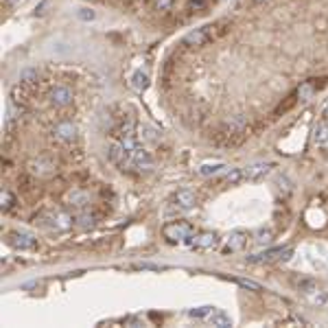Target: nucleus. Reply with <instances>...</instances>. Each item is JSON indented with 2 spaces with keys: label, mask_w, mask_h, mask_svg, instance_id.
I'll return each mask as SVG.
<instances>
[{
  "label": "nucleus",
  "mask_w": 328,
  "mask_h": 328,
  "mask_svg": "<svg viewBox=\"0 0 328 328\" xmlns=\"http://www.w3.org/2000/svg\"><path fill=\"white\" fill-rule=\"evenodd\" d=\"M75 223H77V226H81V228H90V226H94V217L87 215V212H83V215H77L75 217Z\"/></svg>",
  "instance_id": "nucleus-29"
},
{
  "label": "nucleus",
  "mask_w": 328,
  "mask_h": 328,
  "mask_svg": "<svg viewBox=\"0 0 328 328\" xmlns=\"http://www.w3.org/2000/svg\"><path fill=\"white\" fill-rule=\"evenodd\" d=\"M193 226L186 221H171L162 228V234L164 239H168L171 243H177V241H186L188 237H193Z\"/></svg>",
  "instance_id": "nucleus-6"
},
{
  "label": "nucleus",
  "mask_w": 328,
  "mask_h": 328,
  "mask_svg": "<svg viewBox=\"0 0 328 328\" xmlns=\"http://www.w3.org/2000/svg\"><path fill=\"white\" fill-rule=\"evenodd\" d=\"M7 243H9L15 251H37V247H40V243H37V239L33 237V234L20 232V230H13V232H9Z\"/></svg>",
  "instance_id": "nucleus-5"
},
{
  "label": "nucleus",
  "mask_w": 328,
  "mask_h": 328,
  "mask_svg": "<svg viewBox=\"0 0 328 328\" xmlns=\"http://www.w3.org/2000/svg\"><path fill=\"white\" fill-rule=\"evenodd\" d=\"M13 206H15V195L11 190H2L0 193V208H2V212L13 210Z\"/></svg>",
  "instance_id": "nucleus-22"
},
{
  "label": "nucleus",
  "mask_w": 328,
  "mask_h": 328,
  "mask_svg": "<svg viewBox=\"0 0 328 328\" xmlns=\"http://www.w3.org/2000/svg\"><path fill=\"white\" fill-rule=\"evenodd\" d=\"M223 168V164L221 162H208V164H204V166L199 168V173L201 175H215V173H219Z\"/></svg>",
  "instance_id": "nucleus-28"
},
{
  "label": "nucleus",
  "mask_w": 328,
  "mask_h": 328,
  "mask_svg": "<svg viewBox=\"0 0 328 328\" xmlns=\"http://www.w3.org/2000/svg\"><path fill=\"white\" fill-rule=\"evenodd\" d=\"M66 204L70 208H85L90 204V193L83 188H73L68 195H66Z\"/></svg>",
  "instance_id": "nucleus-14"
},
{
  "label": "nucleus",
  "mask_w": 328,
  "mask_h": 328,
  "mask_svg": "<svg viewBox=\"0 0 328 328\" xmlns=\"http://www.w3.org/2000/svg\"><path fill=\"white\" fill-rule=\"evenodd\" d=\"M293 254V249L289 247H276V249H269V251H262V254H256V256H249L247 262H273V260H289Z\"/></svg>",
  "instance_id": "nucleus-9"
},
{
  "label": "nucleus",
  "mask_w": 328,
  "mask_h": 328,
  "mask_svg": "<svg viewBox=\"0 0 328 328\" xmlns=\"http://www.w3.org/2000/svg\"><path fill=\"white\" fill-rule=\"evenodd\" d=\"M243 179H245V173H243V168H230V171H228L226 175H223V179H221V182H223V184H230V186H232V184H239V182H243Z\"/></svg>",
  "instance_id": "nucleus-21"
},
{
  "label": "nucleus",
  "mask_w": 328,
  "mask_h": 328,
  "mask_svg": "<svg viewBox=\"0 0 328 328\" xmlns=\"http://www.w3.org/2000/svg\"><path fill=\"white\" fill-rule=\"evenodd\" d=\"M204 4H206V0H190V7L193 9H204Z\"/></svg>",
  "instance_id": "nucleus-34"
},
{
  "label": "nucleus",
  "mask_w": 328,
  "mask_h": 328,
  "mask_svg": "<svg viewBox=\"0 0 328 328\" xmlns=\"http://www.w3.org/2000/svg\"><path fill=\"white\" fill-rule=\"evenodd\" d=\"M35 223H40L44 228H53V230H68L75 223V217L66 210H55V212H44V215L35 217Z\"/></svg>",
  "instance_id": "nucleus-3"
},
{
  "label": "nucleus",
  "mask_w": 328,
  "mask_h": 328,
  "mask_svg": "<svg viewBox=\"0 0 328 328\" xmlns=\"http://www.w3.org/2000/svg\"><path fill=\"white\" fill-rule=\"evenodd\" d=\"M315 90H317L315 79L304 81V83H300V85H298V90H295V101H300V103L311 101V98H313V94H315Z\"/></svg>",
  "instance_id": "nucleus-17"
},
{
  "label": "nucleus",
  "mask_w": 328,
  "mask_h": 328,
  "mask_svg": "<svg viewBox=\"0 0 328 328\" xmlns=\"http://www.w3.org/2000/svg\"><path fill=\"white\" fill-rule=\"evenodd\" d=\"M251 2H265V0H251Z\"/></svg>",
  "instance_id": "nucleus-37"
},
{
  "label": "nucleus",
  "mask_w": 328,
  "mask_h": 328,
  "mask_svg": "<svg viewBox=\"0 0 328 328\" xmlns=\"http://www.w3.org/2000/svg\"><path fill=\"white\" fill-rule=\"evenodd\" d=\"M232 282H237L239 287H243V289H249V291H262L260 284L249 280V278H232Z\"/></svg>",
  "instance_id": "nucleus-26"
},
{
  "label": "nucleus",
  "mask_w": 328,
  "mask_h": 328,
  "mask_svg": "<svg viewBox=\"0 0 328 328\" xmlns=\"http://www.w3.org/2000/svg\"><path fill=\"white\" fill-rule=\"evenodd\" d=\"M18 2H20V0H2V4H4V7H7V9H13Z\"/></svg>",
  "instance_id": "nucleus-35"
},
{
  "label": "nucleus",
  "mask_w": 328,
  "mask_h": 328,
  "mask_svg": "<svg viewBox=\"0 0 328 328\" xmlns=\"http://www.w3.org/2000/svg\"><path fill=\"white\" fill-rule=\"evenodd\" d=\"M245 131H247V120H245V116H241V114L239 116H232L223 125L221 134H219V142L221 145H237L245 136Z\"/></svg>",
  "instance_id": "nucleus-2"
},
{
  "label": "nucleus",
  "mask_w": 328,
  "mask_h": 328,
  "mask_svg": "<svg viewBox=\"0 0 328 328\" xmlns=\"http://www.w3.org/2000/svg\"><path fill=\"white\" fill-rule=\"evenodd\" d=\"M247 232L245 230H234V232H230V237L226 241V251L228 254H232V251H241L247 245Z\"/></svg>",
  "instance_id": "nucleus-12"
},
{
  "label": "nucleus",
  "mask_w": 328,
  "mask_h": 328,
  "mask_svg": "<svg viewBox=\"0 0 328 328\" xmlns=\"http://www.w3.org/2000/svg\"><path fill=\"white\" fill-rule=\"evenodd\" d=\"M48 98H51V103L55 107H68V105H73L75 94L68 85H55L51 90V94H48Z\"/></svg>",
  "instance_id": "nucleus-10"
},
{
  "label": "nucleus",
  "mask_w": 328,
  "mask_h": 328,
  "mask_svg": "<svg viewBox=\"0 0 328 328\" xmlns=\"http://www.w3.org/2000/svg\"><path fill=\"white\" fill-rule=\"evenodd\" d=\"M208 322H210L212 326H219V328H230L232 326V320H230L223 311H212V313L208 315Z\"/></svg>",
  "instance_id": "nucleus-20"
},
{
  "label": "nucleus",
  "mask_w": 328,
  "mask_h": 328,
  "mask_svg": "<svg viewBox=\"0 0 328 328\" xmlns=\"http://www.w3.org/2000/svg\"><path fill=\"white\" fill-rule=\"evenodd\" d=\"M256 241H258V243H269V241H271V230H260L258 239H256Z\"/></svg>",
  "instance_id": "nucleus-32"
},
{
  "label": "nucleus",
  "mask_w": 328,
  "mask_h": 328,
  "mask_svg": "<svg viewBox=\"0 0 328 328\" xmlns=\"http://www.w3.org/2000/svg\"><path fill=\"white\" fill-rule=\"evenodd\" d=\"M109 162L118 168V171H134V160H131V151L125 145H120L118 140H114L107 149Z\"/></svg>",
  "instance_id": "nucleus-4"
},
{
  "label": "nucleus",
  "mask_w": 328,
  "mask_h": 328,
  "mask_svg": "<svg viewBox=\"0 0 328 328\" xmlns=\"http://www.w3.org/2000/svg\"><path fill=\"white\" fill-rule=\"evenodd\" d=\"M153 7L158 11H168L173 7V0H153Z\"/></svg>",
  "instance_id": "nucleus-31"
},
{
  "label": "nucleus",
  "mask_w": 328,
  "mask_h": 328,
  "mask_svg": "<svg viewBox=\"0 0 328 328\" xmlns=\"http://www.w3.org/2000/svg\"><path fill=\"white\" fill-rule=\"evenodd\" d=\"M77 15H79V20H83V22H92L96 18V13L92 9H79V13Z\"/></svg>",
  "instance_id": "nucleus-30"
},
{
  "label": "nucleus",
  "mask_w": 328,
  "mask_h": 328,
  "mask_svg": "<svg viewBox=\"0 0 328 328\" xmlns=\"http://www.w3.org/2000/svg\"><path fill=\"white\" fill-rule=\"evenodd\" d=\"M131 160H134V168L136 173H151L153 168H156V162H153L151 153L145 149L142 145H138L134 151H131Z\"/></svg>",
  "instance_id": "nucleus-8"
},
{
  "label": "nucleus",
  "mask_w": 328,
  "mask_h": 328,
  "mask_svg": "<svg viewBox=\"0 0 328 328\" xmlns=\"http://www.w3.org/2000/svg\"><path fill=\"white\" fill-rule=\"evenodd\" d=\"M55 168V164L46 158H37V160H31L29 162V173L31 175H37V177H44V175H51Z\"/></svg>",
  "instance_id": "nucleus-16"
},
{
  "label": "nucleus",
  "mask_w": 328,
  "mask_h": 328,
  "mask_svg": "<svg viewBox=\"0 0 328 328\" xmlns=\"http://www.w3.org/2000/svg\"><path fill=\"white\" fill-rule=\"evenodd\" d=\"M313 138H315L317 145H326V142H328V120H324V123L317 125Z\"/></svg>",
  "instance_id": "nucleus-24"
},
{
  "label": "nucleus",
  "mask_w": 328,
  "mask_h": 328,
  "mask_svg": "<svg viewBox=\"0 0 328 328\" xmlns=\"http://www.w3.org/2000/svg\"><path fill=\"white\" fill-rule=\"evenodd\" d=\"M173 201H175V206L182 208V210H190V208H195V204H197V195L190 188H184V190H177V193H175Z\"/></svg>",
  "instance_id": "nucleus-15"
},
{
  "label": "nucleus",
  "mask_w": 328,
  "mask_h": 328,
  "mask_svg": "<svg viewBox=\"0 0 328 328\" xmlns=\"http://www.w3.org/2000/svg\"><path fill=\"white\" fill-rule=\"evenodd\" d=\"M134 269H151V271H158L160 267H158V265H149V262H142V265H134Z\"/></svg>",
  "instance_id": "nucleus-33"
},
{
  "label": "nucleus",
  "mask_w": 328,
  "mask_h": 328,
  "mask_svg": "<svg viewBox=\"0 0 328 328\" xmlns=\"http://www.w3.org/2000/svg\"><path fill=\"white\" fill-rule=\"evenodd\" d=\"M11 98H13L15 105L20 103V107H22L26 101H29V85H24V83L13 85V90H11Z\"/></svg>",
  "instance_id": "nucleus-19"
},
{
  "label": "nucleus",
  "mask_w": 328,
  "mask_h": 328,
  "mask_svg": "<svg viewBox=\"0 0 328 328\" xmlns=\"http://www.w3.org/2000/svg\"><path fill=\"white\" fill-rule=\"evenodd\" d=\"M271 171H273V162H256V164H251V166L243 168L247 182H260V179H265Z\"/></svg>",
  "instance_id": "nucleus-11"
},
{
  "label": "nucleus",
  "mask_w": 328,
  "mask_h": 328,
  "mask_svg": "<svg viewBox=\"0 0 328 328\" xmlns=\"http://www.w3.org/2000/svg\"><path fill=\"white\" fill-rule=\"evenodd\" d=\"M188 245L193 249H199V251H210L219 247V234L217 232H210V230H206V232H197L193 237H188Z\"/></svg>",
  "instance_id": "nucleus-7"
},
{
  "label": "nucleus",
  "mask_w": 328,
  "mask_h": 328,
  "mask_svg": "<svg viewBox=\"0 0 328 328\" xmlns=\"http://www.w3.org/2000/svg\"><path fill=\"white\" fill-rule=\"evenodd\" d=\"M35 81H37V70L35 68H26V70H22V73H20V83L33 85Z\"/></svg>",
  "instance_id": "nucleus-25"
},
{
  "label": "nucleus",
  "mask_w": 328,
  "mask_h": 328,
  "mask_svg": "<svg viewBox=\"0 0 328 328\" xmlns=\"http://www.w3.org/2000/svg\"><path fill=\"white\" fill-rule=\"evenodd\" d=\"M226 22H215V24H208V26H201V29H195V31H190L188 35L184 37V46H190V48H195V46H204V44L208 42H212V40H217V37H221L223 33H226Z\"/></svg>",
  "instance_id": "nucleus-1"
},
{
  "label": "nucleus",
  "mask_w": 328,
  "mask_h": 328,
  "mask_svg": "<svg viewBox=\"0 0 328 328\" xmlns=\"http://www.w3.org/2000/svg\"><path fill=\"white\" fill-rule=\"evenodd\" d=\"M53 136L57 140H62V142H73L77 138V127L70 123V120H62V123L55 125Z\"/></svg>",
  "instance_id": "nucleus-13"
},
{
  "label": "nucleus",
  "mask_w": 328,
  "mask_h": 328,
  "mask_svg": "<svg viewBox=\"0 0 328 328\" xmlns=\"http://www.w3.org/2000/svg\"><path fill=\"white\" fill-rule=\"evenodd\" d=\"M298 289L306 295H313V293H317V282L313 278H302V280L298 282Z\"/></svg>",
  "instance_id": "nucleus-23"
},
{
  "label": "nucleus",
  "mask_w": 328,
  "mask_h": 328,
  "mask_svg": "<svg viewBox=\"0 0 328 328\" xmlns=\"http://www.w3.org/2000/svg\"><path fill=\"white\" fill-rule=\"evenodd\" d=\"M324 116L328 118V103H326V107H324Z\"/></svg>",
  "instance_id": "nucleus-36"
},
{
  "label": "nucleus",
  "mask_w": 328,
  "mask_h": 328,
  "mask_svg": "<svg viewBox=\"0 0 328 328\" xmlns=\"http://www.w3.org/2000/svg\"><path fill=\"white\" fill-rule=\"evenodd\" d=\"M129 83H131V87H134L136 92H145L147 87H149V75L142 73V70H136V73L131 75Z\"/></svg>",
  "instance_id": "nucleus-18"
},
{
  "label": "nucleus",
  "mask_w": 328,
  "mask_h": 328,
  "mask_svg": "<svg viewBox=\"0 0 328 328\" xmlns=\"http://www.w3.org/2000/svg\"><path fill=\"white\" fill-rule=\"evenodd\" d=\"M212 311H215L212 306H197V309H190V311H188V315L195 317V320H201V317H208V315H210Z\"/></svg>",
  "instance_id": "nucleus-27"
}]
</instances>
